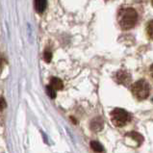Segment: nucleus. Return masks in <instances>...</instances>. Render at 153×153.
Returning a JSON list of instances; mask_svg holds the SVG:
<instances>
[{
  "instance_id": "423d86ee",
  "label": "nucleus",
  "mask_w": 153,
  "mask_h": 153,
  "mask_svg": "<svg viewBox=\"0 0 153 153\" xmlns=\"http://www.w3.org/2000/svg\"><path fill=\"white\" fill-rule=\"evenodd\" d=\"M50 87H52L55 91H61L63 90L64 88V84L61 79H59V78L57 77H52L51 80H50Z\"/></svg>"
},
{
  "instance_id": "0eeeda50",
  "label": "nucleus",
  "mask_w": 153,
  "mask_h": 153,
  "mask_svg": "<svg viewBox=\"0 0 153 153\" xmlns=\"http://www.w3.org/2000/svg\"><path fill=\"white\" fill-rule=\"evenodd\" d=\"M46 8V0H35V9L38 13H42Z\"/></svg>"
},
{
  "instance_id": "f257e3e1",
  "label": "nucleus",
  "mask_w": 153,
  "mask_h": 153,
  "mask_svg": "<svg viewBox=\"0 0 153 153\" xmlns=\"http://www.w3.org/2000/svg\"><path fill=\"white\" fill-rule=\"evenodd\" d=\"M138 20V14L133 8L121 10L119 15V23L123 30L133 28Z\"/></svg>"
},
{
  "instance_id": "f8f14e48",
  "label": "nucleus",
  "mask_w": 153,
  "mask_h": 153,
  "mask_svg": "<svg viewBox=\"0 0 153 153\" xmlns=\"http://www.w3.org/2000/svg\"><path fill=\"white\" fill-rule=\"evenodd\" d=\"M5 107H6V102H5V100H4V98L0 97V112H1Z\"/></svg>"
},
{
  "instance_id": "1a4fd4ad",
  "label": "nucleus",
  "mask_w": 153,
  "mask_h": 153,
  "mask_svg": "<svg viewBox=\"0 0 153 153\" xmlns=\"http://www.w3.org/2000/svg\"><path fill=\"white\" fill-rule=\"evenodd\" d=\"M91 147L93 148V149H94L95 152L100 153V152H102V151H103V147H102V146L100 145L99 143H97V142H91Z\"/></svg>"
},
{
  "instance_id": "7ed1b4c3",
  "label": "nucleus",
  "mask_w": 153,
  "mask_h": 153,
  "mask_svg": "<svg viewBox=\"0 0 153 153\" xmlns=\"http://www.w3.org/2000/svg\"><path fill=\"white\" fill-rule=\"evenodd\" d=\"M130 116L128 112L121 108H117L111 113V120L113 124L117 127H122L129 121Z\"/></svg>"
},
{
  "instance_id": "9b49d317",
  "label": "nucleus",
  "mask_w": 153,
  "mask_h": 153,
  "mask_svg": "<svg viewBox=\"0 0 153 153\" xmlns=\"http://www.w3.org/2000/svg\"><path fill=\"white\" fill-rule=\"evenodd\" d=\"M43 58H45V61L46 63H50L52 59V53L49 50H45V54H43Z\"/></svg>"
},
{
  "instance_id": "6e6552de",
  "label": "nucleus",
  "mask_w": 153,
  "mask_h": 153,
  "mask_svg": "<svg viewBox=\"0 0 153 153\" xmlns=\"http://www.w3.org/2000/svg\"><path fill=\"white\" fill-rule=\"evenodd\" d=\"M129 136L132 138V139H134L135 141H136L138 143H142L143 142V136L141 134H139V133H137V132H131L130 134H129Z\"/></svg>"
},
{
  "instance_id": "ddd939ff",
  "label": "nucleus",
  "mask_w": 153,
  "mask_h": 153,
  "mask_svg": "<svg viewBox=\"0 0 153 153\" xmlns=\"http://www.w3.org/2000/svg\"><path fill=\"white\" fill-rule=\"evenodd\" d=\"M148 34H149L150 38H152V21H150L148 24Z\"/></svg>"
},
{
  "instance_id": "f03ea898",
  "label": "nucleus",
  "mask_w": 153,
  "mask_h": 153,
  "mask_svg": "<svg viewBox=\"0 0 153 153\" xmlns=\"http://www.w3.org/2000/svg\"><path fill=\"white\" fill-rule=\"evenodd\" d=\"M132 94L139 100H143L149 95V85L146 80H139L132 86Z\"/></svg>"
},
{
  "instance_id": "9d476101",
  "label": "nucleus",
  "mask_w": 153,
  "mask_h": 153,
  "mask_svg": "<svg viewBox=\"0 0 153 153\" xmlns=\"http://www.w3.org/2000/svg\"><path fill=\"white\" fill-rule=\"evenodd\" d=\"M46 93L51 98H55L56 97V91L52 88V87H50V86L46 87Z\"/></svg>"
},
{
  "instance_id": "39448f33",
  "label": "nucleus",
  "mask_w": 153,
  "mask_h": 153,
  "mask_svg": "<svg viewBox=\"0 0 153 153\" xmlns=\"http://www.w3.org/2000/svg\"><path fill=\"white\" fill-rule=\"evenodd\" d=\"M91 130L95 131V132L100 131L103 128V120L101 117H95V119H94L91 122Z\"/></svg>"
},
{
  "instance_id": "20e7f679",
  "label": "nucleus",
  "mask_w": 153,
  "mask_h": 153,
  "mask_svg": "<svg viewBox=\"0 0 153 153\" xmlns=\"http://www.w3.org/2000/svg\"><path fill=\"white\" fill-rule=\"evenodd\" d=\"M116 81L119 84H128L130 81V75L124 71H120L116 73Z\"/></svg>"
}]
</instances>
